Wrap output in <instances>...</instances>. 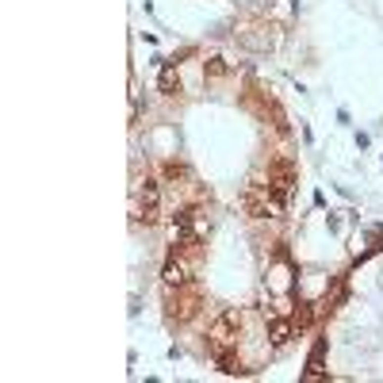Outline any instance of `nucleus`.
I'll return each instance as SVG.
<instances>
[{"label":"nucleus","instance_id":"obj_1","mask_svg":"<svg viewBox=\"0 0 383 383\" xmlns=\"http://www.w3.org/2000/svg\"><path fill=\"white\" fill-rule=\"evenodd\" d=\"M272 322V330H268V341L272 345H284V341L291 337V322H276V318H268Z\"/></svg>","mask_w":383,"mask_h":383},{"label":"nucleus","instance_id":"obj_2","mask_svg":"<svg viewBox=\"0 0 383 383\" xmlns=\"http://www.w3.org/2000/svg\"><path fill=\"white\" fill-rule=\"evenodd\" d=\"M161 69H165V73H161V92H173V89H177V73H173V61H165Z\"/></svg>","mask_w":383,"mask_h":383},{"label":"nucleus","instance_id":"obj_3","mask_svg":"<svg viewBox=\"0 0 383 383\" xmlns=\"http://www.w3.org/2000/svg\"><path fill=\"white\" fill-rule=\"evenodd\" d=\"M372 146V134H364V131H356V149H368Z\"/></svg>","mask_w":383,"mask_h":383}]
</instances>
